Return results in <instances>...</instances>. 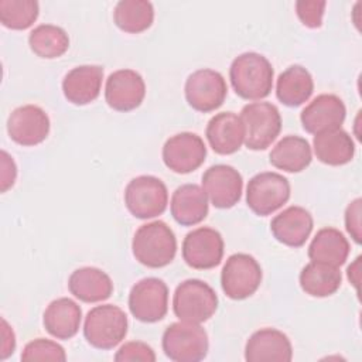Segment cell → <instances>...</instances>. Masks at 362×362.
<instances>
[{"label": "cell", "mask_w": 362, "mask_h": 362, "mask_svg": "<svg viewBox=\"0 0 362 362\" xmlns=\"http://www.w3.org/2000/svg\"><path fill=\"white\" fill-rule=\"evenodd\" d=\"M274 71L270 61L259 52L239 54L229 66L235 93L246 100H260L270 95Z\"/></svg>", "instance_id": "cell-1"}, {"label": "cell", "mask_w": 362, "mask_h": 362, "mask_svg": "<svg viewBox=\"0 0 362 362\" xmlns=\"http://www.w3.org/2000/svg\"><path fill=\"white\" fill-rule=\"evenodd\" d=\"M132 252L140 264L150 269H160L174 260L177 239L173 229L165 222H147L134 232Z\"/></svg>", "instance_id": "cell-2"}, {"label": "cell", "mask_w": 362, "mask_h": 362, "mask_svg": "<svg viewBox=\"0 0 362 362\" xmlns=\"http://www.w3.org/2000/svg\"><path fill=\"white\" fill-rule=\"evenodd\" d=\"M127 315L113 304H102L90 308L83 321V337L89 345L98 349H113L127 334Z\"/></svg>", "instance_id": "cell-3"}, {"label": "cell", "mask_w": 362, "mask_h": 362, "mask_svg": "<svg viewBox=\"0 0 362 362\" xmlns=\"http://www.w3.org/2000/svg\"><path fill=\"white\" fill-rule=\"evenodd\" d=\"M216 308L215 290L199 279H187L174 291L173 311L180 321L202 324L215 314Z\"/></svg>", "instance_id": "cell-4"}, {"label": "cell", "mask_w": 362, "mask_h": 362, "mask_svg": "<svg viewBox=\"0 0 362 362\" xmlns=\"http://www.w3.org/2000/svg\"><path fill=\"white\" fill-rule=\"evenodd\" d=\"M161 346L165 356L174 362H198L206 356L209 341L201 324L178 321L165 328Z\"/></svg>", "instance_id": "cell-5"}, {"label": "cell", "mask_w": 362, "mask_h": 362, "mask_svg": "<svg viewBox=\"0 0 362 362\" xmlns=\"http://www.w3.org/2000/svg\"><path fill=\"white\" fill-rule=\"evenodd\" d=\"M239 116L245 126V146L249 150H266L281 132L280 112L270 102L247 103Z\"/></svg>", "instance_id": "cell-6"}, {"label": "cell", "mask_w": 362, "mask_h": 362, "mask_svg": "<svg viewBox=\"0 0 362 362\" xmlns=\"http://www.w3.org/2000/svg\"><path fill=\"white\" fill-rule=\"evenodd\" d=\"M124 205L137 219H151L167 209L168 191L154 175H139L124 188Z\"/></svg>", "instance_id": "cell-7"}, {"label": "cell", "mask_w": 362, "mask_h": 362, "mask_svg": "<svg viewBox=\"0 0 362 362\" xmlns=\"http://www.w3.org/2000/svg\"><path fill=\"white\" fill-rule=\"evenodd\" d=\"M288 180L273 171L253 175L246 187V204L259 216H267L280 209L290 198Z\"/></svg>", "instance_id": "cell-8"}, {"label": "cell", "mask_w": 362, "mask_h": 362, "mask_svg": "<svg viewBox=\"0 0 362 362\" xmlns=\"http://www.w3.org/2000/svg\"><path fill=\"white\" fill-rule=\"evenodd\" d=\"M262 267L259 262L247 253L230 255L221 272V287L226 297L245 300L253 296L262 283Z\"/></svg>", "instance_id": "cell-9"}, {"label": "cell", "mask_w": 362, "mask_h": 362, "mask_svg": "<svg viewBox=\"0 0 362 362\" xmlns=\"http://www.w3.org/2000/svg\"><path fill=\"white\" fill-rule=\"evenodd\" d=\"M127 305L130 314L141 322L161 321L168 311V287L158 277H144L130 288Z\"/></svg>", "instance_id": "cell-10"}, {"label": "cell", "mask_w": 362, "mask_h": 362, "mask_svg": "<svg viewBox=\"0 0 362 362\" xmlns=\"http://www.w3.org/2000/svg\"><path fill=\"white\" fill-rule=\"evenodd\" d=\"M184 93L188 105L201 113H209L222 106L228 85L221 72L202 68L194 71L185 81Z\"/></svg>", "instance_id": "cell-11"}, {"label": "cell", "mask_w": 362, "mask_h": 362, "mask_svg": "<svg viewBox=\"0 0 362 362\" xmlns=\"http://www.w3.org/2000/svg\"><path fill=\"white\" fill-rule=\"evenodd\" d=\"M225 243L222 235L209 226H201L188 232L182 240V259L195 270L216 267L223 257Z\"/></svg>", "instance_id": "cell-12"}, {"label": "cell", "mask_w": 362, "mask_h": 362, "mask_svg": "<svg viewBox=\"0 0 362 362\" xmlns=\"http://www.w3.org/2000/svg\"><path fill=\"white\" fill-rule=\"evenodd\" d=\"M167 168L177 174H189L198 170L206 158V146L201 136L182 132L165 140L161 151Z\"/></svg>", "instance_id": "cell-13"}, {"label": "cell", "mask_w": 362, "mask_h": 362, "mask_svg": "<svg viewBox=\"0 0 362 362\" xmlns=\"http://www.w3.org/2000/svg\"><path fill=\"white\" fill-rule=\"evenodd\" d=\"M202 189L215 208L229 209L240 201L243 178L232 165L215 164L202 174Z\"/></svg>", "instance_id": "cell-14"}, {"label": "cell", "mask_w": 362, "mask_h": 362, "mask_svg": "<svg viewBox=\"0 0 362 362\" xmlns=\"http://www.w3.org/2000/svg\"><path fill=\"white\" fill-rule=\"evenodd\" d=\"M51 122L45 110L37 105H23L16 107L7 119V133L10 139L24 147L42 143L49 134Z\"/></svg>", "instance_id": "cell-15"}, {"label": "cell", "mask_w": 362, "mask_h": 362, "mask_svg": "<svg viewBox=\"0 0 362 362\" xmlns=\"http://www.w3.org/2000/svg\"><path fill=\"white\" fill-rule=\"evenodd\" d=\"M146 96L143 76L133 69H117L112 72L105 85V100L116 112L137 109Z\"/></svg>", "instance_id": "cell-16"}, {"label": "cell", "mask_w": 362, "mask_h": 362, "mask_svg": "<svg viewBox=\"0 0 362 362\" xmlns=\"http://www.w3.org/2000/svg\"><path fill=\"white\" fill-rule=\"evenodd\" d=\"M345 116L346 107L339 96L321 93L301 110L300 120L307 133L317 134L324 130L341 127Z\"/></svg>", "instance_id": "cell-17"}, {"label": "cell", "mask_w": 362, "mask_h": 362, "mask_svg": "<svg viewBox=\"0 0 362 362\" xmlns=\"http://www.w3.org/2000/svg\"><path fill=\"white\" fill-rule=\"evenodd\" d=\"M247 362H290L293 346L288 337L276 328H262L253 332L245 345Z\"/></svg>", "instance_id": "cell-18"}, {"label": "cell", "mask_w": 362, "mask_h": 362, "mask_svg": "<svg viewBox=\"0 0 362 362\" xmlns=\"http://www.w3.org/2000/svg\"><path fill=\"white\" fill-rule=\"evenodd\" d=\"M205 136L216 154L229 156L236 153L245 143V126L239 115L221 112L209 119Z\"/></svg>", "instance_id": "cell-19"}, {"label": "cell", "mask_w": 362, "mask_h": 362, "mask_svg": "<svg viewBox=\"0 0 362 362\" xmlns=\"http://www.w3.org/2000/svg\"><path fill=\"white\" fill-rule=\"evenodd\" d=\"M313 228V215L298 205L283 209L270 222V230L276 240L290 247L303 246L310 238Z\"/></svg>", "instance_id": "cell-20"}, {"label": "cell", "mask_w": 362, "mask_h": 362, "mask_svg": "<svg viewBox=\"0 0 362 362\" xmlns=\"http://www.w3.org/2000/svg\"><path fill=\"white\" fill-rule=\"evenodd\" d=\"M103 68L100 65H79L68 71L62 79L65 99L76 106L93 102L102 89Z\"/></svg>", "instance_id": "cell-21"}, {"label": "cell", "mask_w": 362, "mask_h": 362, "mask_svg": "<svg viewBox=\"0 0 362 362\" xmlns=\"http://www.w3.org/2000/svg\"><path fill=\"white\" fill-rule=\"evenodd\" d=\"M208 197L197 184L180 185L171 195L170 211L174 221L182 226L201 223L208 215Z\"/></svg>", "instance_id": "cell-22"}, {"label": "cell", "mask_w": 362, "mask_h": 362, "mask_svg": "<svg viewBox=\"0 0 362 362\" xmlns=\"http://www.w3.org/2000/svg\"><path fill=\"white\" fill-rule=\"evenodd\" d=\"M69 293L83 303L107 300L113 293V281L107 273L93 266L74 270L68 279Z\"/></svg>", "instance_id": "cell-23"}, {"label": "cell", "mask_w": 362, "mask_h": 362, "mask_svg": "<svg viewBox=\"0 0 362 362\" xmlns=\"http://www.w3.org/2000/svg\"><path fill=\"white\" fill-rule=\"evenodd\" d=\"M82 321L81 307L68 297L52 300L42 315L45 331L57 339H71L79 331Z\"/></svg>", "instance_id": "cell-24"}, {"label": "cell", "mask_w": 362, "mask_h": 362, "mask_svg": "<svg viewBox=\"0 0 362 362\" xmlns=\"http://www.w3.org/2000/svg\"><path fill=\"white\" fill-rule=\"evenodd\" d=\"M313 148L318 161L334 167L348 164L355 156V143L341 127L314 134Z\"/></svg>", "instance_id": "cell-25"}, {"label": "cell", "mask_w": 362, "mask_h": 362, "mask_svg": "<svg viewBox=\"0 0 362 362\" xmlns=\"http://www.w3.org/2000/svg\"><path fill=\"white\" fill-rule=\"evenodd\" d=\"M313 160L310 143L300 136H284L269 153V161L277 170L286 173H301Z\"/></svg>", "instance_id": "cell-26"}, {"label": "cell", "mask_w": 362, "mask_h": 362, "mask_svg": "<svg viewBox=\"0 0 362 362\" xmlns=\"http://www.w3.org/2000/svg\"><path fill=\"white\" fill-rule=\"evenodd\" d=\"M314 92V79L303 65H290L277 78L276 96L288 106L297 107L305 103Z\"/></svg>", "instance_id": "cell-27"}, {"label": "cell", "mask_w": 362, "mask_h": 362, "mask_svg": "<svg viewBox=\"0 0 362 362\" xmlns=\"http://www.w3.org/2000/svg\"><path fill=\"white\" fill-rule=\"evenodd\" d=\"M349 250V242L341 230L322 228L315 233L308 246V257L311 262L341 267L346 262Z\"/></svg>", "instance_id": "cell-28"}, {"label": "cell", "mask_w": 362, "mask_h": 362, "mask_svg": "<svg viewBox=\"0 0 362 362\" xmlns=\"http://www.w3.org/2000/svg\"><path fill=\"white\" fill-rule=\"evenodd\" d=\"M300 287L301 290L317 298L329 297L338 291L342 281L339 267L329 266L325 263L310 262L300 272Z\"/></svg>", "instance_id": "cell-29"}, {"label": "cell", "mask_w": 362, "mask_h": 362, "mask_svg": "<svg viewBox=\"0 0 362 362\" xmlns=\"http://www.w3.org/2000/svg\"><path fill=\"white\" fill-rule=\"evenodd\" d=\"M113 21L124 33H143L154 21V7L147 0H120L113 10Z\"/></svg>", "instance_id": "cell-30"}, {"label": "cell", "mask_w": 362, "mask_h": 362, "mask_svg": "<svg viewBox=\"0 0 362 362\" xmlns=\"http://www.w3.org/2000/svg\"><path fill=\"white\" fill-rule=\"evenodd\" d=\"M31 51L44 59L62 57L69 48V37L62 27L54 24H40L28 35Z\"/></svg>", "instance_id": "cell-31"}, {"label": "cell", "mask_w": 362, "mask_h": 362, "mask_svg": "<svg viewBox=\"0 0 362 362\" xmlns=\"http://www.w3.org/2000/svg\"><path fill=\"white\" fill-rule=\"evenodd\" d=\"M40 6L35 0H1L0 23L10 30H27L38 18Z\"/></svg>", "instance_id": "cell-32"}, {"label": "cell", "mask_w": 362, "mask_h": 362, "mask_svg": "<svg viewBox=\"0 0 362 362\" xmlns=\"http://www.w3.org/2000/svg\"><path fill=\"white\" fill-rule=\"evenodd\" d=\"M21 361H57L64 362L66 361V354L62 345H59L55 341L45 339V338H37L30 341L23 352H21Z\"/></svg>", "instance_id": "cell-33"}, {"label": "cell", "mask_w": 362, "mask_h": 362, "mask_svg": "<svg viewBox=\"0 0 362 362\" xmlns=\"http://www.w3.org/2000/svg\"><path fill=\"white\" fill-rule=\"evenodd\" d=\"M327 1L324 0H298L296 1V14L308 28H320Z\"/></svg>", "instance_id": "cell-34"}, {"label": "cell", "mask_w": 362, "mask_h": 362, "mask_svg": "<svg viewBox=\"0 0 362 362\" xmlns=\"http://www.w3.org/2000/svg\"><path fill=\"white\" fill-rule=\"evenodd\" d=\"M116 362H154L156 354L150 345L141 341H129L115 354Z\"/></svg>", "instance_id": "cell-35"}, {"label": "cell", "mask_w": 362, "mask_h": 362, "mask_svg": "<svg viewBox=\"0 0 362 362\" xmlns=\"http://www.w3.org/2000/svg\"><path fill=\"white\" fill-rule=\"evenodd\" d=\"M361 214H362V199L355 198L348 204L345 209V229L351 235L354 242L358 245L362 242Z\"/></svg>", "instance_id": "cell-36"}, {"label": "cell", "mask_w": 362, "mask_h": 362, "mask_svg": "<svg viewBox=\"0 0 362 362\" xmlns=\"http://www.w3.org/2000/svg\"><path fill=\"white\" fill-rule=\"evenodd\" d=\"M17 178V167L13 160V157L1 150V173H0V184H1V192H6L10 189Z\"/></svg>", "instance_id": "cell-37"}, {"label": "cell", "mask_w": 362, "mask_h": 362, "mask_svg": "<svg viewBox=\"0 0 362 362\" xmlns=\"http://www.w3.org/2000/svg\"><path fill=\"white\" fill-rule=\"evenodd\" d=\"M16 349V335L13 328L8 325V322L1 318V351H0V359H7L10 355L14 354Z\"/></svg>", "instance_id": "cell-38"}, {"label": "cell", "mask_w": 362, "mask_h": 362, "mask_svg": "<svg viewBox=\"0 0 362 362\" xmlns=\"http://www.w3.org/2000/svg\"><path fill=\"white\" fill-rule=\"evenodd\" d=\"M346 276L349 283L355 287L356 293H359V281H361V256H358L346 269Z\"/></svg>", "instance_id": "cell-39"}]
</instances>
